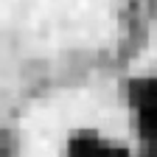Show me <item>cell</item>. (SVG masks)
Segmentation results:
<instances>
[{"label":"cell","mask_w":157,"mask_h":157,"mask_svg":"<svg viewBox=\"0 0 157 157\" xmlns=\"http://www.w3.org/2000/svg\"><path fill=\"white\" fill-rule=\"evenodd\" d=\"M59 157H149V154L137 149L132 137H118L98 126H73L59 146Z\"/></svg>","instance_id":"6da1fadb"}]
</instances>
